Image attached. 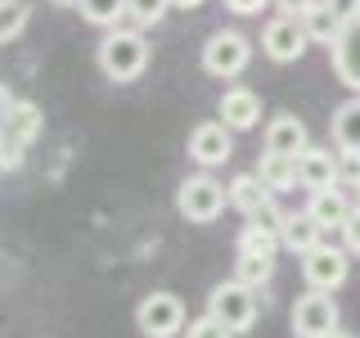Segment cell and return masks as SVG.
<instances>
[{"label":"cell","instance_id":"6da1fadb","mask_svg":"<svg viewBox=\"0 0 360 338\" xmlns=\"http://www.w3.org/2000/svg\"><path fill=\"white\" fill-rule=\"evenodd\" d=\"M95 59H99V73L108 82H135L149 68V41H144L140 27H108V37L99 41Z\"/></svg>","mask_w":360,"mask_h":338},{"label":"cell","instance_id":"7a4b0ae2","mask_svg":"<svg viewBox=\"0 0 360 338\" xmlns=\"http://www.w3.org/2000/svg\"><path fill=\"white\" fill-rule=\"evenodd\" d=\"M230 203V185H217L212 176H189L176 189V212L194 225H212Z\"/></svg>","mask_w":360,"mask_h":338},{"label":"cell","instance_id":"3957f363","mask_svg":"<svg viewBox=\"0 0 360 338\" xmlns=\"http://www.w3.org/2000/svg\"><path fill=\"white\" fill-rule=\"evenodd\" d=\"M207 311L217 315V320H225L234 334H248L257 325V289L234 275L230 284H217L207 293Z\"/></svg>","mask_w":360,"mask_h":338},{"label":"cell","instance_id":"277c9868","mask_svg":"<svg viewBox=\"0 0 360 338\" xmlns=\"http://www.w3.org/2000/svg\"><path fill=\"white\" fill-rule=\"evenodd\" d=\"M135 330H140L144 338H176V334H185V302H180L176 293H167V289L140 298V307H135Z\"/></svg>","mask_w":360,"mask_h":338},{"label":"cell","instance_id":"5b68a950","mask_svg":"<svg viewBox=\"0 0 360 338\" xmlns=\"http://www.w3.org/2000/svg\"><path fill=\"white\" fill-rule=\"evenodd\" d=\"M252 63V45H248L243 32H212L207 45H202V73L221 77V82H230V77H239L243 68Z\"/></svg>","mask_w":360,"mask_h":338},{"label":"cell","instance_id":"8992f818","mask_svg":"<svg viewBox=\"0 0 360 338\" xmlns=\"http://www.w3.org/2000/svg\"><path fill=\"white\" fill-rule=\"evenodd\" d=\"M307 23L302 18H292V14H279L275 23H266V32H262V54L270 63H297L302 54H307Z\"/></svg>","mask_w":360,"mask_h":338},{"label":"cell","instance_id":"52a82bcc","mask_svg":"<svg viewBox=\"0 0 360 338\" xmlns=\"http://www.w3.org/2000/svg\"><path fill=\"white\" fill-rule=\"evenodd\" d=\"M302 275H307V284H311V289L333 293V289H342V284H347V275H352V262H347L342 248H333V244H315L311 253H302Z\"/></svg>","mask_w":360,"mask_h":338},{"label":"cell","instance_id":"ba28073f","mask_svg":"<svg viewBox=\"0 0 360 338\" xmlns=\"http://www.w3.org/2000/svg\"><path fill=\"white\" fill-rule=\"evenodd\" d=\"M329 330H338V302L324 289H311L307 298H297L292 307V334L297 338H324Z\"/></svg>","mask_w":360,"mask_h":338},{"label":"cell","instance_id":"9c48e42d","mask_svg":"<svg viewBox=\"0 0 360 338\" xmlns=\"http://www.w3.org/2000/svg\"><path fill=\"white\" fill-rule=\"evenodd\" d=\"M189 158L198 167H221L234 158V140H230V127L225 122H198L189 131Z\"/></svg>","mask_w":360,"mask_h":338},{"label":"cell","instance_id":"30bf717a","mask_svg":"<svg viewBox=\"0 0 360 338\" xmlns=\"http://www.w3.org/2000/svg\"><path fill=\"white\" fill-rule=\"evenodd\" d=\"M217 113H221V122L230 131H252L257 122H262V99H257V90H248V86H230L221 95Z\"/></svg>","mask_w":360,"mask_h":338},{"label":"cell","instance_id":"8fae6325","mask_svg":"<svg viewBox=\"0 0 360 338\" xmlns=\"http://www.w3.org/2000/svg\"><path fill=\"white\" fill-rule=\"evenodd\" d=\"M266 149H270V154H288V158L307 154V149H311L307 122L292 118V113H279V118H270V127H266Z\"/></svg>","mask_w":360,"mask_h":338},{"label":"cell","instance_id":"7c38bea8","mask_svg":"<svg viewBox=\"0 0 360 338\" xmlns=\"http://www.w3.org/2000/svg\"><path fill=\"white\" fill-rule=\"evenodd\" d=\"M297 180L302 189H329L342 180V163H338L333 149H307L297 154Z\"/></svg>","mask_w":360,"mask_h":338},{"label":"cell","instance_id":"4fadbf2b","mask_svg":"<svg viewBox=\"0 0 360 338\" xmlns=\"http://www.w3.org/2000/svg\"><path fill=\"white\" fill-rule=\"evenodd\" d=\"M41 131V108L27 104V99H14L5 90V144H22L27 149Z\"/></svg>","mask_w":360,"mask_h":338},{"label":"cell","instance_id":"5bb4252c","mask_svg":"<svg viewBox=\"0 0 360 338\" xmlns=\"http://www.w3.org/2000/svg\"><path fill=\"white\" fill-rule=\"evenodd\" d=\"M329 54H333V73L342 77V86H352L360 95V18L347 23L342 37L329 45Z\"/></svg>","mask_w":360,"mask_h":338},{"label":"cell","instance_id":"9a60e30c","mask_svg":"<svg viewBox=\"0 0 360 338\" xmlns=\"http://www.w3.org/2000/svg\"><path fill=\"white\" fill-rule=\"evenodd\" d=\"M307 212H311V217L324 225V230H333V225L342 230V225H347V217H352V203H347V194H342L338 185H329V189H311V203H307Z\"/></svg>","mask_w":360,"mask_h":338},{"label":"cell","instance_id":"2e32d148","mask_svg":"<svg viewBox=\"0 0 360 338\" xmlns=\"http://www.w3.org/2000/svg\"><path fill=\"white\" fill-rule=\"evenodd\" d=\"M333 144L342 149L347 158H360V95H352L347 104L333 108Z\"/></svg>","mask_w":360,"mask_h":338},{"label":"cell","instance_id":"e0dca14e","mask_svg":"<svg viewBox=\"0 0 360 338\" xmlns=\"http://www.w3.org/2000/svg\"><path fill=\"white\" fill-rule=\"evenodd\" d=\"M270 199H275V189H270L257 172H243V176L230 180V208H239L243 217H252V212L262 208V203H270Z\"/></svg>","mask_w":360,"mask_h":338},{"label":"cell","instance_id":"ac0fdd59","mask_svg":"<svg viewBox=\"0 0 360 338\" xmlns=\"http://www.w3.org/2000/svg\"><path fill=\"white\" fill-rule=\"evenodd\" d=\"M279 239H284L288 253H311L315 244H324V225L311 217V212H297V217H288L284 221V230H279Z\"/></svg>","mask_w":360,"mask_h":338},{"label":"cell","instance_id":"d6986e66","mask_svg":"<svg viewBox=\"0 0 360 338\" xmlns=\"http://www.w3.org/2000/svg\"><path fill=\"white\" fill-rule=\"evenodd\" d=\"M257 176L266 180L275 194H284V189H292V185H302L297 180V158H288V154H262V163H257Z\"/></svg>","mask_w":360,"mask_h":338},{"label":"cell","instance_id":"ffe728a7","mask_svg":"<svg viewBox=\"0 0 360 338\" xmlns=\"http://www.w3.org/2000/svg\"><path fill=\"white\" fill-rule=\"evenodd\" d=\"M302 23H307V37L315 45H333L338 37H342V27H347V18L338 14L333 5H324V0L311 9V14H302Z\"/></svg>","mask_w":360,"mask_h":338},{"label":"cell","instance_id":"44dd1931","mask_svg":"<svg viewBox=\"0 0 360 338\" xmlns=\"http://www.w3.org/2000/svg\"><path fill=\"white\" fill-rule=\"evenodd\" d=\"M82 18L95 23V27H122V18H127V0H82Z\"/></svg>","mask_w":360,"mask_h":338},{"label":"cell","instance_id":"7402d4cb","mask_svg":"<svg viewBox=\"0 0 360 338\" xmlns=\"http://www.w3.org/2000/svg\"><path fill=\"white\" fill-rule=\"evenodd\" d=\"M234 275H239L243 284L262 289V284H270V275H275V257H262V253H239V266H234Z\"/></svg>","mask_w":360,"mask_h":338},{"label":"cell","instance_id":"603a6c76","mask_svg":"<svg viewBox=\"0 0 360 338\" xmlns=\"http://www.w3.org/2000/svg\"><path fill=\"white\" fill-rule=\"evenodd\" d=\"M275 248H284L275 230H266V225H252L248 221L239 230V253H262V257H275Z\"/></svg>","mask_w":360,"mask_h":338},{"label":"cell","instance_id":"cb8c5ba5","mask_svg":"<svg viewBox=\"0 0 360 338\" xmlns=\"http://www.w3.org/2000/svg\"><path fill=\"white\" fill-rule=\"evenodd\" d=\"M27 27V0H0V41H18Z\"/></svg>","mask_w":360,"mask_h":338},{"label":"cell","instance_id":"d4e9b609","mask_svg":"<svg viewBox=\"0 0 360 338\" xmlns=\"http://www.w3.org/2000/svg\"><path fill=\"white\" fill-rule=\"evenodd\" d=\"M167 9H172V0H127V18L135 27H153Z\"/></svg>","mask_w":360,"mask_h":338},{"label":"cell","instance_id":"484cf974","mask_svg":"<svg viewBox=\"0 0 360 338\" xmlns=\"http://www.w3.org/2000/svg\"><path fill=\"white\" fill-rule=\"evenodd\" d=\"M185 338H234V330L207 311V315H198V320H189V325H185Z\"/></svg>","mask_w":360,"mask_h":338},{"label":"cell","instance_id":"4316f807","mask_svg":"<svg viewBox=\"0 0 360 338\" xmlns=\"http://www.w3.org/2000/svg\"><path fill=\"white\" fill-rule=\"evenodd\" d=\"M248 221H252V225H266V230H275V234H279V230H284V221H288V212L279 208L275 199H270V203H262V208H257Z\"/></svg>","mask_w":360,"mask_h":338},{"label":"cell","instance_id":"83f0119b","mask_svg":"<svg viewBox=\"0 0 360 338\" xmlns=\"http://www.w3.org/2000/svg\"><path fill=\"white\" fill-rule=\"evenodd\" d=\"M342 234H347V248H352V253H360V203L352 208V217H347Z\"/></svg>","mask_w":360,"mask_h":338},{"label":"cell","instance_id":"f1b7e54d","mask_svg":"<svg viewBox=\"0 0 360 338\" xmlns=\"http://www.w3.org/2000/svg\"><path fill=\"white\" fill-rule=\"evenodd\" d=\"M315 5H320V0H275V9H279V14H292V18L311 14Z\"/></svg>","mask_w":360,"mask_h":338},{"label":"cell","instance_id":"f546056e","mask_svg":"<svg viewBox=\"0 0 360 338\" xmlns=\"http://www.w3.org/2000/svg\"><path fill=\"white\" fill-rule=\"evenodd\" d=\"M0 167H5V172H18L22 167V144H0Z\"/></svg>","mask_w":360,"mask_h":338},{"label":"cell","instance_id":"4dcf8cb0","mask_svg":"<svg viewBox=\"0 0 360 338\" xmlns=\"http://www.w3.org/2000/svg\"><path fill=\"white\" fill-rule=\"evenodd\" d=\"M270 5V0H225V9H230V14H262V9Z\"/></svg>","mask_w":360,"mask_h":338},{"label":"cell","instance_id":"1f68e13d","mask_svg":"<svg viewBox=\"0 0 360 338\" xmlns=\"http://www.w3.org/2000/svg\"><path fill=\"white\" fill-rule=\"evenodd\" d=\"M324 5H333L347 23H356V18H360V0H324Z\"/></svg>","mask_w":360,"mask_h":338},{"label":"cell","instance_id":"d6a6232c","mask_svg":"<svg viewBox=\"0 0 360 338\" xmlns=\"http://www.w3.org/2000/svg\"><path fill=\"white\" fill-rule=\"evenodd\" d=\"M202 0H172V9H198Z\"/></svg>","mask_w":360,"mask_h":338},{"label":"cell","instance_id":"836d02e7","mask_svg":"<svg viewBox=\"0 0 360 338\" xmlns=\"http://www.w3.org/2000/svg\"><path fill=\"white\" fill-rule=\"evenodd\" d=\"M324 338H352V334H347L342 325H338V330H329V334H324Z\"/></svg>","mask_w":360,"mask_h":338},{"label":"cell","instance_id":"e575fe53","mask_svg":"<svg viewBox=\"0 0 360 338\" xmlns=\"http://www.w3.org/2000/svg\"><path fill=\"white\" fill-rule=\"evenodd\" d=\"M352 189H360V167H356V172H352Z\"/></svg>","mask_w":360,"mask_h":338},{"label":"cell","instance_id":"d590c367","mask_svg":"<svg viewBox=\"0 0 360 338\" xmlns=\"http://www.w3.org/2000/svg\"><path fill=\"white\" fill-rule=\"evenodd\" d=\"M54 5H82V0H54Z\"/></svg>","mask_w":360,"mask_h":338}]
</instances>
